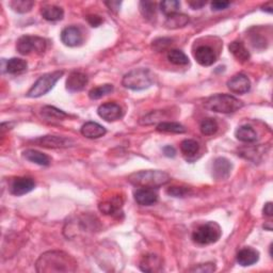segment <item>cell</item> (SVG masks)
<instances>
[{
  "instance_id": "obj_36",
  "label": "cell",
  "mask_w": 273,
  "mask_h": 273,
  "mask_svg": "<svg viewBox=\"0 0 273 273\" xmlns=\"http://www.w3.org/2000/svg\"><path fill=\"white\" fill-rule=\"evenodd\" d=\"M162 119H163V111H152L151 113L146 114L145 117L141 118L139 123L141 125H152L157 122L161 123Z\"/></svg>"
},
{
  "instance_id": "obj_19",
  "label": "cell",
  "mask_w": 273,
  "mask_h": 273,
  "mask_svg": "<svg viewBox=\"0 0 273 273\" xmlns=\"http://www.w3.org/2000/svg\"><path fill=\"white\" fill-rule=\"evenodd\" d=\"M106 133H107L106 128L95 122H88L83 127H81V135L88 139L100 138V136H105Z\"/></svg>"
},
{
  "instance_id": "obj_7",
  "label": "cell",
  "mask_w": 273,
  "mask_h": 273,
  "mask_svg": "<svg viewBox=\"0 0 273 273\" xmlns=\"http://www.w3.org/2000/svg\"><path fill=\"white\" fill-rule=\"evenodd\" d=\"M46 46L47 42L43 38L24 36L18 39L16 49L23 56H29L31 53H43L46 49Z\"/></svg>"
},
{
  "instance_id": "obj_3",
  "label": "cell",
  "mask_w": 273,
  "mask_h": 273,
  "mask_svg": "<svg viewBox=\"0 0 273 273\" xmlns=\"http://www.w3.org/2000/svg\"><path fill=\"white\" fill-rule=\"evenodd\" d=\"M242 107L241 100L228 94H217L205 101V108L218 113H233Z\"/></svg>"
},
{
  "instance_id": "obj_43",
  "label": "cell",
  "mask_w": 273,
  "mask_h": 273,
  "mask_svg": "<svg viewBox=\"0 0 273 273\" xmlns=\"http://www.w3.org/2000/svg\"><path fill=\"white\" fill-rule=\"evenodd\" d=\"M162 151H163V154H165L167 157H175L176 155V151L173 146H170V145L165 146Z\"/></svg>"
},
{
  "instance_id": "obj_29",
  "label": "cell",
  "mask_w": 273,
  "mask_h": 273,
  "mask_svg": "<svg viewBox=\"0 0 273 273\" xmlns=\"http://www.w3.org/2000/svg\"><path fill=\"white\" fill-rule=\"evenodd\" d=\"M140 11L148 22H154L156 19V3L153 1H141L140 2Z\"/></svg>"
},
{
  "instance_id": "obj_32",
  "label": "cell",
  "mask_w": 273,
  "mask_h": 273,
  "mask_svg": "<svg viewBox=\"0 0 273 273\" xmlns=\"http://www.w3.org/2000/svg\"><path fill=\"white\" fill-rule=\"evenodd\" d=\"M199 149H200L199 143L194 140H191V139L183 140L181 144L182 153L188 157L194 156L197 152H199Z\"/></svg>"
},
{
  "instance_id": "obj_37",
  "label": "cell",
  "mask_w": 273,
  "mask_h": 273,
  "mask_svg": "<svg viewBox=\"0 0 273 273\" xmlns=\"http://www.w3.org/2000/svg\"><path fill=\"white\" fill-rule=\"evenodd\" d=\"M172 44V40L168 38H159L155 41H153L152 47L156 51H162L167 49L168 47Z\"/></svg>"
},
{
  "instance_id": "obj_8",
  "label": "cell",
  "mask_w": 273,
  "mask_h": 273,
  "mask_svg": "<svg viewBox=\"0 0 273 273\" xmlns=\"http://www.w3.org/2000/svg\"><path fill=\"white\" fill-rule=\"evenodd\" d=\"M33 142L39 146L47 147V148H63L70 147L75 144V142L72 139L65 138V136H44L33 140Z\"/></svg>"
},
{
  "instance_id": "obj_9",
  "label": "cell",
  "mask_w": 273,
  "mask_h": 273,
  "mask_svg": "<svg viewBox=\"0 0 273 273\" xmlns=\"http://www.w3.org/2000/svg\"><path fill=\"white\" fill-rule=\"evenodd\" d=\"M97 113L99 117L107 122H114L123 118L124 111L120 105L115 102H106L98 107Z\"/></svg>"
},
{
  "instance_id": "obj_34",
  "label": "cell",
  "mask_w": 273,
  "mask_h": 273,
  "mask_svg": "<svg viewBox=\"0 0 273 273\" xmlns=\"http://www.w3.org/2000/svg\"><path fill=\"white\" fill-rule=\"evenodd\" d=\"M34 5L33 1L30 0H14V1L10 2V6L17 13H28L32 10Z\"/></svg>"
},
{
  "instance_id": "obj_17",
  "label": "cell",
  "mask_w": 273,
  "mask_h": 273,
  "mask_svg": "<svg viewBox=\"0 0 273 273\" xmlns=\"http://www.w3.org/2000/svg\"><path fill=\"white\" fill-rule=\"evenodd\" d=\"M139 266L143 272H160L163 270L162 259L155 254L143 256Z\"/></svg>"
},
{
  "instance_id": "obj_2",
  "label": "cell",
  "mask_w": 273,
  "mask_h": 273,
  "mask_svg": "<svg viewBox=\"0 0 273 273\" xmlns=\"http://www.w3.org/2000/svg\"><path fill=\"white\" fill-rule=\"evenodd\" d=\"M128 182L139 188H158L170 182L168 173L159 170H144L128 176Z\"/></svg>"
},
{
  "instance_id": "obj_20",
  "label": "cell",
  "mask_w": 273,
  "mask_h": 273,
  "mask_svg": "<svg viewBox=\"0 0 273 273\" xmlns=\"http://www.w3.org/2000/svg\"><path fill=\"white\" fill-rule=\"evenodd\" d=\"M228 49L230 53L237 59V61L241 63L248 62L250 60V52L245 48V46L240 41H234L228 45Z\"/></svg>"
},
{
  "instance_id": "obj_21",
  "label": "cell",
  "mask_w": 273,
  "mask_h": 273,
  "mask_svg": "<svg viewBox=\"0 0 273 273\" xmlns=\"http://www.w3.org/2000/svg\"><path fill=\"white\" fill-rule=\"evenodd\" d=\"M41 14L48 22H57V20L63 18L64 11L58 5L47 4L41 8Z\"/></svg>"
},
{
  "instance_id": "obj_15",
  "label": "cell",
  "mask_w": 273,
  "mask_h": 273,
  "mask_svg": "<svg viewBox=\"0 0 273 273\" xmlns=\"http://www.w3.org/2000/svg\"><path fill=\"white\" fill-rule=\"evenodd\" d=\"M88 84L87 75L80 72H73L66 79V90L71 93L83 91Z\"/></svg>"
},
{
  "instance_id": "obj_35",
  "label": "cell",
  "mask_w": 273,
  "mask_h": 273,
  "mask_svg": "<svg viewBox=\"0 0 273 273\" xmlns=\"http://www.w3.org/2000/svg\"><path fill=\"white\" fill-rule=\"evenodd\" d=\"M201 133L205 136L215 135L218 132V123L215 119H204L200 125Z\"/></svg>"
},
{
  "instance_id": "obj_38",
  "label": "cell",
  "mask_w": 273,
  "mask_h": 273,
  "mask_svg": "<svg viewBox=\"0 0 273 273\" xmlns=\"http://www.w3.org/2000/svg\"><path fill=\"white\" fill-rule=\"evenodd\" d=\"M167 193L171 196H174V197H183L186 196L188 193H189V189L185 188V187H170L168 190H167Z\"/></svg>"
},
{
  "instance_id": "obj_44",
  "label": "cell",
  "mask_w": 273,
  "mask_h": 273,
  "mask_svg": "<svg viewBox=\"0 0 273 273\" xmlns=\"http://www.w3.org/2000/svg\"><path fill=\"white\" fill-rule=\"evenodd\" d=\"M105 4L111 11H114V12H118L119 9H120V6H121V2L120 1H109V2H105Z\"/></svg>"
},
{
  "instance_id": "obj_46",
  "label": "cell",
  "mask_w": 273,
  "mask_h": 273,
  "mask_svg": "<svg viewBox=\"0 0 273 273\" xmlns=\"http://www.w3.org/2000/svg\"><path fill=\"white\" fill-rule=\"evenodd\" d=\"M205 4H206V2H204V1H190L189 2V5L194 10L201 9L202 6H204Z\"/></svg>"
},
{
  "instance_id": "obj_18",
  "label": "cell",
  "mask_w": 273,
  "mask_h": 273,
  "mask_svg": "<svg viewBox=\"0 0 273 273\" xmlns=\"http://www.w3.org/2000/svg\"><path fill=\"white\" fill-rule=\"evenodd\" d=\"M258 251L252 248H244L239 251V253L237 254V263L242 266V267H248V266L254 265L258 262Z\"/></svg>"
},
{
  "instance_id": "obj_47",
  "label": "cell",
  "mask_w": 273,
  "mask_h": 273,
  "mask_svg": "<svg viewBox=\"0 0 273 273\" xmlns=\"http://www.w3.org/2000/svg\"><path fill=\"white\" fill-rule=\"evenodd\" d=\"M263 10L264 11H267V12H269V13H272V9H273V6H272V3L270 2V3H268V6L267 5H265V6H263Z\"/></svg>"
},
{
  "instance_id": "obj_30",
  "label": "cell",
  "mask_w": 273,
  "mask_h": 273,
  "mask_svg": "<svg viewBox=\"0 0 273 273\" xmlns=\"http://www.w3.org/2000/svg\"><path fill=\"white\" fill-rule=\"evenodd\" d=\"M168 60L175 65H187L189 64V58L182 50L172 49L168 52Z\"/></svg>"
},
{
  "instance_id": "obj_27",
  "label": "cell",
  "mask_w": 273,
  "mask_h": 273,
  "mask_svg": "<svg viewBox=\"0 0 273 273\" xmlns=\"http://www.w3.org/2000/svg\"><path fill=\"white\" fill-rule=\"evenodd\" d=\"M27 67H28V64H27L25 60L19 58H12L6 61L5 71L9 74L16 75L24 73L27 70Z\"/></svg>"
},
{
  "instance_id": "obj_14",
  "label": "cell",
  "mask_w": 273,
  "mask_h": 273,
  "mask_svg": "<svg viewBox=\"0 0 273 273\" xmlns=\"http://www.w3.org/2000/svg\"><path fill=\"white\" fill-rule=\"evenodd\" d=\"M228 88L236 94L248 93L251 89V81L244 74H237L228 81Z\"/></svg>"
},
{
  "instance_id": "obj_4",
  "label": "cell",
  "mask_w": 273,
  "mask_h": 273,
  "mask_svg": "<svg viewBox=\"0 0 273 273\" xmlns=\"http://www.w3.org/2000/svg\"><path fill=\"white\" fill-rule=\"evenodd\" d=\"M153 84L154 74L148 68H136L127 73L122 80L123 86L134 91L145 90Z\"/></svg>"
},
{
  "instance_id": "obj_25",
  "label": "cell",
  "mask_w": 273,
  "mask_h": 273,
  "mask_svg": "<svg viewBox=\"0 0 273 273\" xmlns=\"http://www.w3.org/2000/svg\"><path fill=\"white\" fill-rule=\"evenodd\" d=\"M235 136L237 140L245 143H252L257 140L256 132L249 125H243L239 127L235 132Z\"/></svg>"
},
{
  "instance_id": "obj_42",
  "label": "cell",
  "mask_w": 273,
  "mask_h": 273,
  "mask_svg": "<svg viewBox=\"0 0 273 273\" xmlns=\"http://www.w3.org/2000/svg\"><path fill=\"white\" fill-rule=\"evenodd\" d=\"M87 20L92 27H98L102 23V19L98 15H89Z\"/></svg>"
},
{
  "instance_id": "obj_13",
  "label": "cell",
  "mask_w": 273,
  "mask_h": 273,
  "mask_svg": "<svg viewBox=\"0 0 273 273\" xmlns=\"http://www.w3.org/2000/svg\"><path fill=\"white\" fill-rule=\"evenodd\" d=\"M193 56L196 62L203 66L213 65L217 60V54L215 50L207 45H202L197 47L193 52Z\"/></svg>"
},
{
  "instance_id": "obj_23",
  "label": "cell",
  "mask_w": 273,
  "mask_h": 273,
  "mask_svg": "<svg viewBox=\"0 0 273 273\" xmlns=\"http://www.w3.org/2000/svg\"><path fill=\"white\" fill-rule=\"evenodd\" d=\"M23 154L27 160L33 163H37L39 166L47 167L50 165L49 157L39 151H36V149H27V151H25Z\"/></svg>"
},
{
  "instance_id": "obj_28",
  "label": "cell",
  "mask_w": 273,
  "mask_h": 273,
  "mask_svg": "<svg viewBox=\"0 0 273 273\" xmlns=\"http://www.w3.org/2000/svg\"><path fill=\"white\" fill-rule=\"evenodd\" d=\"M157 132L168 134H183L187 132L185 126L176 122H161L157 125Z\"/></svg>"
},
{
  "instance_id": "obj_1",
  "label": "cell",
  "mask_w": 273,
  "mask_h": 273,
  "mask_svg": "<svg viewBox=\"0 0 273 273\" xmlns=\"http://www.w3.org/2000/svg\"><path fill=\"white\" fill-rule=\"evenodd\" d=\"M36 269L40 273L75 272L77 269V262L65 252L49 251L39 257Z\"/></svg>"
},
{
  "instance_id": "obj_26",
  "label": "cell",
  "mask_w": 273,
  "mask_h": 273,
  "mask_svg": "<svg viewBox=\"0 0 273 273\" xmlns=\"http://www.w3.org/2000/svg\"><path fill=\"white\" fill-rule=\"evenodd\" d=\"M41 115L46 121H63L65 118H67V114L63 112L62 110L51 107V106H45L41 109Z\"/></svg>"
},
{
  "instance_id": "obj_41",
  "label": "cell",
  "mask_w": 273,
  "mask_h": 273,
  "mask_svg": "<svg viewBox=\"0 0 273 273\" xmlns=\"http://www.w3.org/2000/svg\"><path fill=\"white\" fill-rule=\"evenodd\" d=\"M230 3L228 1H214L211 3V9L213 11H221L227 9Z\"/></svg>"
},
{
  "instance_id": "obj_40",
  "label": "cell",
  "mask_w": 273,
  "mask_h": 273,
  "mask_svg": "<svg viewBox=\"0 0 273 273\" xmlns=\"http://www.w3.org/2000/svg\"><path fill=\"white\" fill-rule=\"evenodd\" d=\"M251 42H252V45H253L255 48H265L266 43H267L266 42L265 38L261 37L259 34H254V36L251 39Z\"/></svg>"
},
{
  "instance_id": "obj_6",
  "label": "cell",
  "mask_w": 273,
  "mask_h": 273,
  "mask_svg": "<svg viewBox=\"0 0 273 273\" xmlns=\"http://www.w3.org/2000/svg\"><path fill=\"white\" fill-rule=\"evenodd\" d=\"M222 235L220 225L216 222H207L200 225L192 234L193 241L201 245L215 243Z\"/></svg>"
},
{
  "instance_id": "obj_33",
  "label": "cell",
  "mask_w": 273,
  "mask_h": 273,
  "mask_svg": "<svg viewBox=\"0 0 273 273\" xmlns=\"http://www.w3.org/2000/svg\"><path fill=\"white\" fill-rule=\"evenodd\" d=\"M181 8V3L177 0H166L160 3V10L163 14L170 16L175 13H179V10Z\"/></svg>"
},
{
  "instance_id": "obj_39",
  "label": "cell",
  "mask_w": 273,
  "mask_h": 273,
  "mask_svg": "<svg viewBox=\"0 0 273 273\" xmlns=\"http://www.w3.org/2000/svg\"><path fill=\"white\" fill-rule=\"evenodd\" d=\"M216 270V264L214 263H207V264H201L199 266H195L194 268L190 269L191 272H202V273H209L214 272Z\"/></svg>"
},
{
  "instance_id": "obj_22",
  "label": "cell",
  "mask_w": 273,
  "mask_h": 273,
  "mask_svg": "<svg viewBox=\"0 0 273 273\" xmlns=\"http://www.w3.org/2000/svg\"><path fill=\"white\" fill-rule=\"evenodd\" d=\"M122 200L120 197H113L111 200H107L98 205V208L102 214L108 216L118 215L122 208Z\"/></svg>"
},
{
  "instance_id": "obj_16",
  "label": "cell",
  "mask_w": 273,
  "mask_h": 273,
  "mask_svg": "<svg viewBox=\"0 0 273 273\" xmlns=\"http://www.w3.org/2000/svg\"><path fill=\"white\" fill-rule=\"evenodd\" d=\"M135 200L141 206H151L158 201V193L152 188H139L135 191Z\"/></svg>"
},
{
  "instance_id": "obj_45",
  "label": "cell",
  "mask_w": 273,
  "mask_h": 273,
  "mask_svg": "<svg viewBox=\"0 0 273 273\" xmlns=\"http://www.w3.org/2000/svg\"><path fill=\"white\" fill-rule=\"evenodd\" d=\"M264 215L265 216H267V217H272L273 215V209H272V203L269 202L265 205V207H264Z\"/></svg>"
},
{
  "instance_id": "obj_5",
  "label": "cell",
  "mask_w": 273,
  "mask_h": 273,
  "mask_svg": "<svg viewBox=\"0 0 273 273\" xmlns=\"http://www.w3.org/2000/svg\"><path fill=\"white\" fill-rule=\"evenodd\" d=\"M63 71H56L52 73L44 74L41 76L37 83L34 84L30 90L27 92V96L30 98H38L48 93L51 89L57 84V81L63 76Z\"/></svg>"
},
{
  "instance_id": "obj_12",
  "label": "cell",
  "mask_w": 273,
  "mask_h": 273,
  "mask_svg": "<svg viewBox=\"0 0 273 273\" xmlns=\"http://www.w3.org/2000/svg\"><path fill=\"white\" fill-rule=\"evenodd\" d=\"M231 163L228 159L224 158V157H218L215 159L213 165V176L217 181H224L228 179L231 172Z\"/></svg>"
},
{
  "instance_id": "obj_11",
  "label": "cell",
  "mask_w": 273,
  "mask_h": 273,
  "mask_svg": "<svg viewBox=\"0 0 273 273\" xmlns=\"http://www.w3.org/2000/svg\"><path fill=\"white\" fill-rule=\"evenodd\" d=\"M61 41L62 43L68 47H76L83 44L84 37L80 29L77 27H66L61 32Z\"/></svg>"
},
{
  "instance_id": "obj_24",
  "label": "cell",
  "mask_w": 273,
  "mask_h": 273,
  "mask_svg": "<svg viewBox=\"0 0 273 273\" xmlns=\"http://www.w3.org/2000/svg\"><path fill=\"white\" fill-rule=\"evenodd\" d=\"M189 23V17L182 13H175L167 17L165 22V27L168 29H179L185 27Z\"/></svg>"
},
{
  "instance_id": "obj_10",
  "label": "cell",
  "mask_w": 273,
  "mask_h": 273,
  "mask_svg": "<svg viewBox=\"0 0 273 273\" xmlns=\"http://www.w3.org/2000/svg\"><path fill=\"white\" fill-rule=\"evenodd\" d=\"M36 187V182L30 177H16L10 185V192L13 195L20 196L29 193Z\"/></svg>"
},
{
  "instance_id": "obj_31",
  "label": "cell",
  "mask_w": 273,
  "mask_h": 273,
  "mask_svg": "<svg viewBox=\"0 0 273 273\" xmlns=\"http://www.w3.org/2000/svg\"><path fill=\"white\" fill-rule=\"evenodd\" d=\"M113 92V86L112 85H102L96 88H93L92 90L89 92V97L93 100L99 99L101 97L106 96V95L110 94Z\"/></svg>"
}]
</instances>
